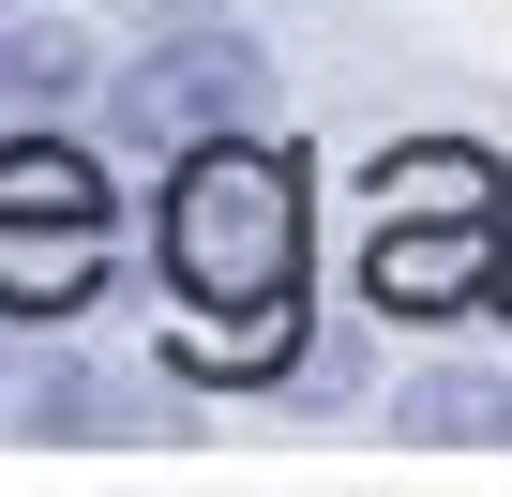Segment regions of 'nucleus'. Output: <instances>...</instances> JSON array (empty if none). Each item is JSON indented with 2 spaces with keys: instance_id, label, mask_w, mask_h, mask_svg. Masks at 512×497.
<instances>
[{
  "instance_id": "f257e3e1",
  "label": "nucleus",
  "mask_w": 512,
  "mask_h": 497,
  "mask_svg": "<svg viewBox=\"0 0 512 497\" xmlns=\"http://www.w3.org/2000/svg\"><path fill=\"white\" fill-rule=\"evenodd\" d=\"M151 272L196 332V377H256L287 362V317H302V272H317V181L287 136H196L166 151V196H151Z\"/></svg>"
},
{
  "instance_id": "f03ea898",
  "label": "nucleus",
  "mask_w": 512,
  "mask_h": 497,
  "mask_svg": "<svg viewBox=\"0 0 512 497\" xmlns=\"http://www.w3.org/2000/svg\"><path fill=\"white\" fill-rule=\"evenodd\" d=\"M377 302L392 317H452L497 287V166L482 151H392L377 166Z\"/></svg>"
},
{
  "instance_id": "7ed1b4c3",
  "label": "nucleus",
  "mask_w": 512,
  "mask_h": 497,
  "mask_svg": "<svg viewBox=\"0 0 512 497\" xmlns=\"http://www.w3.org/2000/svg\"><path fill=\"white\" fill-rule=\"evenodd\" d=\"M106 181L76 136H0V317H76L106 287Z\"/></svg>"
},
{
  "instance_id": "20e7f679",
  "label": "nucleus",
  "mask_w": 512,
  "mask_h": 497,
  "mask_svg": "<svg viewBox=\"0 0 512 497\" xmlns=\"http://www.w3.org/2000/svg\"><path fill=\"white\" fill-rule=\"evenodd\" d=\"M256 91H272V61H256V31H226V16H166V31L106 76V106H121V136H136L151 166L196 151V136H241Z\"/></svg>"
},
{
  "instance_id": "39448f33",
  "label": "nucleus",
  "mask_w": 512,
  "mask_h": 497,
  "mask_svg": "<svg viewBox=\"0 0 512 497\" xmlns=\"http://www.w3.org/2000/svg\"><path fill=\"white\" fill-rule=\"evenodd\" d=\"M76 106H106V46L61 16H16L0 31V136H61Z\"/></svg>"
},
{
  "instance_id": "423d86ee",
  "label": "nucleus",
  "mask_w": 512,
  "mask_h": 497,
  "mask_svg": "<svg viewBox=\"0 0 512 497\" xmlns=\"http://www.w3.org/2000/svg\"><path fill=\"white\" fill-rule=\"evenodd\" d=\"M166 407H151V377H106V362H31L16 377V437H61V452H121V437H151Z\"/></svg>"
},
{
  "instance_id": "0eeeda50",
  "label": "nucleus",
  "mask_w": 512,
  "mask_h": 497,
  "mask_svg": "<svg viewBox=\"0 0 512 497\" xmlns=\"http://www.w3.org/2000/svg\"><path fill=\"white\" fill-rule=\"evenodd\" d=\"M392 437L422 452H512V362H437L392 392Z\"/></svg>"
},
{
  "instance_id": "6e6552de",
  "label": "nucleus",
  "mask_w": 512,
  "mask_h": 497,
  "mask_svg": "<svg viewBox=\"0 0 512 497\" xmlns=\"http://www.w3.org/2000/svg\"><path fill=\"white\" fill-rule=\"evenodd\" d=\"M136 16H151V31H166V16H226V0H136Z\"/></svg>"
}]
</instances>
